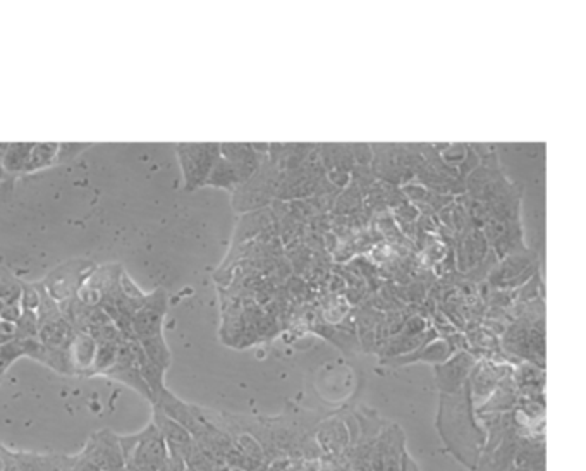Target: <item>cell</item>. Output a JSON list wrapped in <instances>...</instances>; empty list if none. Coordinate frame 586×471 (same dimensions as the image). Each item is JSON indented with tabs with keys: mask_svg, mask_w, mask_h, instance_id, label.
Returning a JSON list of instances; mask_svg holds the SVG:
<instances>
[{
	"mask_svg": "<svg viewBox=\"0 0 586 471\" xmlns=\"http://www.w3.org/2000/svg\"><path fill=\"white\" fill-rule=\"evenodd\" d=\"M241 184H245L243 177L239 176L238 170L231 165L229 162L224 157H219V161L213 165L210 176H208L207 184L205 186H213V188H222L227 189V191L234 193L236 189Z\"/></svg>",
	"mask_w": 586,
	"mask_h": 471,
	"instance_id": "8fae6325",
	"label": "cell"
},
{
	"mask_svg": "<svg viewBox=\"0 0 586 471\" xmlns=\"http://www.w3.org/2000/svg\"><path fill=\"white\" fill-rule=\"evenodd\" d=\"M139 344H142L146 358L150 360L155 367H158L160 370L165 371L167 367L170 364V353H169V348H167L165 341H163V336L144 339Z\"/></svg>",
	"mask_w": 586,
	"mask_h": 471,
	"instance_id": "9a60e30c",
	"label": "cell"
},
{
	"mask_svg": "<svg viewBox=\"0 0 586 471\" xmlns=\"http://www.w3.org/2000/svg\"><path fill=\"white\" fill-rule=\"evenodd\" d=\"M91 145H85V143H62L59 145V150H57L55 163L60 165V163H66L74 161L78 155H81V151L88 150Z\"/></svg>",
	"mask_w": 586,
	"mask_h": 471,
	"instance_id": "e0dca14e",
	"label": "cell"
},
{
	"mask_svg": "<svg viewBox=\"0 0 586 471\" xmlns=\"http://www.w3.org/2000/svg\"><path fill=\"white\" fill-rule=\"evenodd\" d=\"M536 257L535 253L530 252L528 248L521 250L512 254H507L505 260L502 261L496 271L492 272V282L497 286H509V284H516L517 279L530 275L533 268H536Z\"/></svg>",
	"mask_w": 586,
	"mask_h": 471,
	"instance_id": "52a82bcc",
	"label": "cell"
},
{
	"mask_svg": "<svg viewBox=\"0 0 586 471\" xmlns=\"http://www.w3.org/2000/svg\"><path fill=\"white\" fill-rule=\"evenodd\" d=\"M124 449L125 471H160L167 461V449L163 435L157 425L151 423L142 435L121 440Z\"/></svg>",
	"mask_w": 586,
	"mask_h": 471,
	"instance_id": "3957f363",
	"label": "cell"
},
{
	"mask_svg": "<svg viewBox=\"0 0 586 471\" xmlns=\"http://www.w3.org/2000/svg\"><path fill=\"white\" fill-rule=\"evenodd\" d=\"M0 377H2V375H0Z\"/></svg>",
	"mask_w": 586,
	"mask_h": 471,
	"instance_id": "d6986e66",
	"label": "cell"
},
{
	"mask_svg": "<svg viewBox=\"0 0 586 471\" xmlns=\"http://www.w3.org/2000/svg\"><path fill=\"white\" fill-rule=\"evenodd\" d=\"M32 146L33 143H13V145H7L2 158V169L6 176L25 174Z\"/></svg>",
	"mask_w": 586,
	"mask_h": 471,
	"instance_id": "4fadbf2b",
	"label": "cell"
},
{
	"mask_svg": "<svg viewBox=\"0 0 586 471\" xmlns=\"http://www.w3.org/2000/svg\"><path fill=\"white\" fill-rule=\"evenodd\" d=\"M6 148H7V143H0V179L6 177V174H4V169H2V158H4V151H6Z\"/></svg>",
	"mask_w": 586,
	"mask_h": 471,
	"instance_id": "ac0fdd59",
	"label": "cell"
},
{
	"mask_svg": "<svg viewBox=\"0 0 586 471\" xmlns=\"http://www.w3.org/2000/svg\"><path fill=\"white\" fill-rule=\"evenodd\" d=\"M179 163H181L184 188L195 191L207 184L213 165L220 157V145L215 143H182L176 146Z\"/></svg>",
	"mask_w": 586,
	"mask_h": 471,
	"instance_id": "277c9868",
	"label": "cell"
},
{
	"mask_svg": "<svg viewBox=\"0 0 586 471\" xmlns=\"http://www.w3.org/2000/svg\"><path fill=\"white\" fill-rule=\"evenodd\" d=\"M167 313V296L162 289L146 296L143 305L132 315V339L142 343L144 339L162 336L163 317Z\"/></svg>",
	"mask_w": 586,
	"mask_h": 471,
	"instance_id": "8992f818",
	"label": "cell"
},
{
	"mask_svg": "<svg viewBox=\"0 0 586 471\" xmlns=\"http://www.w3.org/2000/svg\"><path fill=\"white\" fill-rule=\"evenodd\" d=\"M272 224V212L268 208H261V210L250 212L241 219L238 231L234 234V243L245 241V239L254 238L257 234H261L266 227Z\"/></svg>",
	"mask_w": 586,
	"mask_h": 471,
	"instance_id": "7c38bea8",
	"label": "cell"
},
{
	"mask_svg": "<svg viewBox=\"0 0 586 471\" xmlns=\"http://www.w3.org/2000/svg\"><path fill=\"white\" fill-rule=\"evenodd\" d=\"M57 150L59 143H33L32 151H29V161L26 163L25 174L36 172V170L47 169V167L55 165Z\"/></svg>",
	"mask_w": 586,
	"mask_h": 471,
	"instance_id": "5bb4252c",
	"label": "cell"
},
{
	"mask_svg": "<svg viewBox=\"0 0 586 471\" xmlns=\"http://www.w3.org/2000/svg\"><path fill=\"white\" fill-rule=\"evenodd\" d=\"M124 343V341H123ZM121 343H98L97 353H95L93 367L91 374H107L114 367L117 360V351H119Z\"/></svg>",
	"mask_w": 586,
	"mask_h": 471,
	"instance_id": "2e32d148",
	"label": "cell"
},
{
	"mask_svg": "<svg viewBox=\"0 0 586 471\" xmlns=\"http://www.w3.org/2000/svg\"><path fill=\"white\" fill-rule=\"evenodd\" d=\"M280 176L282 172L268 158H264L257 172L232 193L234 210L241 212V214H250V212L268 207L272 200L277 198Z\"/></svg>",
	"mask_w": 586,
	"mask_h": 471,
	"instance_id": "7a4b0ae2",
	"label": "cell"
},
{
	"mask_svg": "<svg viewBox=\"0 0 586 471\" xmlns=\"http://www.w3.org/2000/svg\"><path fill=\"white\" fill-rule=\"evenodd\" d=\"M372 172L387 184H406L414 177L421 158V146L372 145Z\"/></svg>",
	"mask_w": 586,
	"mask_h": 471,
	"instance_id": "6da1fadb",
	"label": "cell"
},
{
	"mask_svg": "<svg viewBox=\"0 0 586 471\" xmlns=\"http://www.w3.org/2000/svg\"><path fill=\"white\" fill-rule=\"evenodd\" d=\"M323 179H325V169H323L322 162H320V155H310L308 161L301 163L299 167L282 172L279 191H277V198H306V196H311L317 191L320 182Z\"/></svg>",
	"mask_w": 586,
	"mask_h": 471,
	"instance_id": "5b68a950",
	"label": "cell"
},
{
	"mask_svg": "<svg viewBox=\"0 0 586 471\" xmlns=\"http://www.w3.org/2000/svg\"><path fill=\"white\" fill-rule=\"evenodd\" d=\"M95 353H97V341L86 332H76L74 339L69 346V358L72 374L91 375Z\"/></svg>",
	"mask_w": 586,
	"mask_h": 471,
	"instance_id": "30bf717a",
	"label": "cell"
},
{
	"mask_svg": "<svg viewBox=\"0 0 586 471\" xmlns=\"http://www.w3.org/2000/svg\"><path fill=\"white\" fill-rule=\"evenodd\" d=\"M220 157L226 158L238 170L245 182L257 172L261 161H264L254 151L251 143H224V145H220Z\"/></svg>",
	"mask_w": 586,
	"mask_h": 471,
	"instance_id": "ba28073f",
	"label": "cell"
},
{
	"mask_svg": "<svg viewBox=\"0 0 586 471\" xmlns=\"http://www.w3.org/2000/svg\"><path fill=\"white\" fill-rule=\"evenodd\" d=\"M490 252L489 241L482 229H468L461 233L458 245V265L461 268L478 267Z\"/></svg>",
	"mask_w": 586,
	"mask_h": 471,
	"instance_id": "9c48e42d",
	"label": "cell"
}]
</instances>
